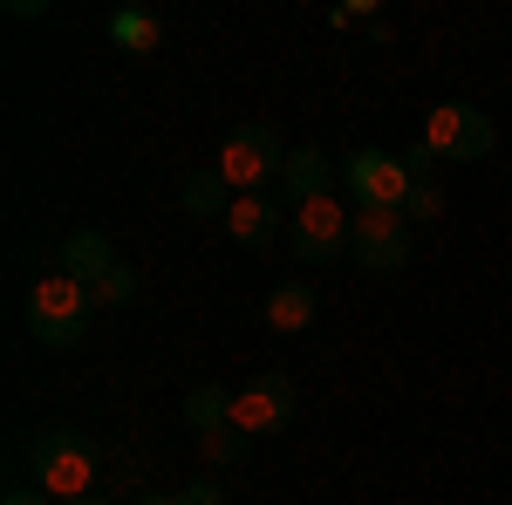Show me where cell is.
<instances>
[{
    "label": "cell",
    "mask_w": 512,
    "mask_h": 505,
    "mask_svg": "<svg viewBox=\"0 0 512 505\" xmlns=\"http://www.w3.org/2000/svg\"><path fill=\"white\" fill-rule=\"evenodd\" d=\"M28 465H35V492H41V499H55V505L96 499V444H89V437H76L69 424L35 430Z\"/></svg>",
    "instance_id": "obj_1"
},
{
    "label": "cell",
    "mask_w": 512,
    "mask_h": 505,
    "mask_svg": "<svg viewBox=\"0 0 512 505\" xmlns=\"http://www.w3.org/2000/svg\"><path fill=\"white\" fill-rule=\"evenodd\" d=\"M89 321H96V301H89V287H82L76 273L55 267L28 287V335H35L41 349H82Z\"/></svg>",
    "instance_id": "obj_2"
},
{
    "label": "cell",
    "mask_w": 512,
    "mask_h": 505,
    "mask_svg": "<svg viewBox=\"0 0 512 505\" xmlns=\"http://www.w3.org/2000/svg\"><path fill=\"white\" fill-rule=\"evenodd\" d=\"M212 171L233 185V198H253L260 185H274L280 171H287V151H280L274 123H239V130H226V144H219V157H212Z\"/></svg>",
    "instance_id": "obj_3"
},
{
    "label": "cell",
    "mask_w": 512,
    "mask_h": 505,
    "mask_svg": "<svg viewBox=\"0 0 512 505\" xmlns=\"http://www.w3.org/2000/svg\"><path fill=\"white\" fill-rule=\"evenodd\" d=\"M342 185H349L355 212H403L417 192V171H410V157L362 144L355 157H342Z\"/></svg>",
    "instance_id": "obj_4"
},
{
    "label": "cell",
    "mask_w": 512,
    "mask_h": 505,
    "mask_svg": "<svg viewBox=\"0 0 512 505\" xmlns=\"http://www.w3.org/2000/svg\"><path fill=\"white\" fill-rule=\"evenodd\" d=\"M492 144H499V123L485 110H472V103H437L424 117V137H417L424 157H451V164H478Z\"/></svg>",
    "instance_id": "obj_5"
},
{
    "label": "cell",
    "mask_w": 512,
    "mask_h": 505,
    "mask_svg": "<svg viewBox=\"0 0 512 505\" xmlns=\"http://www.w3.org/2000/svg\"><path fill=\"white\" fill-rule=\"evenodd\" d=\"M349 233H355V212L335 192L308 198V205H294V212H287V239H294V260H301V267L335 260V253L349 246Z\"/></svg>",
    "instance_id": "obj_6"
},
{
    "label": "cell",
    "mask_w": 512,
    "mask_h": 505,
    "mask_svg": "<svg viewBox=\"0 0 512 505\" xmlns=\"http://www.w3.org/2000/svg\"><path fill=\"white\" fill-rule=\"evenodd\" d=\"M301 417V383H287V376H260V383L233 389V424L260 444V437H280V430Z\"/></svg>",
    "instance_id": "obj_7"
},
{
    "label": "cell",
    "mask_w": 512,
    "mask_h": 505,
    "mask_svg": "<svg viewBox=\"0 0 512 505\" xmlns=\"http://www.w3.org/2000/svg\"><path fill=\"white\" fill-rule=\"evenodd\" d=\"M349 253L362 273H403L410 267V219L403 212H355Z\"/></svg>",
    "instance_id": "obj_8"
},
{
    "label": "cell",
    "mask_w": 512,
    "mask_h": 505,
    "mask_svg": "<svg viewBox=\"0 0 512 505\" xmlns=\"http://www.w3.org/2000/svg\"><path fill=\"white\" fill-rule=\"evenodd\" d=\"M280 192H287V205H308V198H328L335 192V157L328 151H287V171H280Z\"/></svg>",
    "instance_id": "obj_9"
},
{
    "label": "cell",
    "mask_w": 512,
    "mask_h": 505,
    "mask_svg": "<svg viewBox=\"0 0 512 505\" xmlns=\"http://www.w3.org/2000/svg\"><path fill=\"white\" fill-rule=\"evenodd\" d=\"M267 328H274V335L315 328V287H308V280H280L274 294H267Z\"/></svg>",
    "instance_id": "obj_10"
},
{
    "label": "cell",
    "mask_w": 512,
    "mask_h": 505,
    "mask_svg": "<svg viewBox=\"0 0 512 505\" xmlns=\"http://www.w3.org/2000/svg\"><path fill=\"white\" fill-rule=\"evenodd\" d=\"M110 267H117V246L96 233V226H82V233L62 239V273H76L82 287H89L96 273H110Z\"/></svg>",
    "instance_id": "obj_11"
},
{
    "label": "cell",
    "mask_w": 512,
    "mask_h": 505,
    "mask_svg": "<svg viewBox=\"0 0 512 505\" xmlns=\"http://www.w3.org/2000/svg\"><path fill=\"white\" fill-rule=\"evenodd\" d=\"M226 233L239 239V246H274L280 239V212L267 205V198H233V212H226Z\"/></svg>",
    "instance_id": "obj_12"
},
{
    "label": "cell",
    "mask_w": 512,
    "mask_h": 505,
    "mask_svg": "<svg viewBox=\"0 0 512 505\" xmlns=\"http://www.w3.org/2000/svg\"><path fill=\"white\" fill-rule=\"evenodd\" d=\"M110 41H117L123 55H158L164 21L151 14V7H117V14H110Z\"/></svg>",
    "instance_id": "obj_13"
},
{
    "label": "cell",
    "mask_w": 512,
    "mask_h": 505,
    "mask_svg": "<svg viewBox=\"0 0 512 505\" xmlns=\"http://www.w3.org/2000/svg\"><path fill=\"white\" fill-rule=\"evenodd\" d=\"M185 212H192V219H226V212H233V185H226L219 171L185 178Z\"/></svg>",
    "instance_id": "obj_14"
},
{
    "label": "cell",
    "mask_w": 512,
    "mask_h": 505,
    "mask_svg": "<svg viewBox=\"0 0 512 505\" xmlns=\"http://www.w3.org/2000/svg\"><path fill=\"white\" fill-rule=\"evenodd\" d=\"M185 424L205 437V430H219V424H233V389H219V383H198L192 396H185Z\"/></svg>",
    "instance_id": "obj_15"
},
{
    "label": "cell",
    "mask_w": 512,
    "mask_h": 505,
    "mask_svg": "<svg viewBox=\"0 0 512 505\" xmlns=\"http://www.w3.org/2000/svg\"><path fill=\"white\" fill-rule=\"evenodd\" d=\"M198 451H205V465H246V458H253V437L239 424H219V430L198 437Z\"/></svg>",
    "instance_id": "obj_16"
},
{
    "label": "cell",
    "mask_w": 512,
    "mask_h": 505,
    "mask_svg": "<svg viewBox=\"0 0 512 505\" xmlns=\"http://www.w3.org/2000/svg\"><path fill=\"white\" fill-rule=\"evenodd\" d=\"M89 301H96V308H130V301H137V273L117 260L110 273H96V280H89Z\"/></svg>",
    "instance_id": "obj_17"
},
{
    "label": "cell",
    "mask_w": 512,
    "mask_h": 505,
    "mask_svg": "<svg viewBox=\"0 0 512 505\" xmlns=\"http://www.w3.org/2000/svg\"><path fill=\"white\" fill-rule=\"evenodd\" d=\"M437 212H444V192H437V185H424V178H417V192H410V205H403V219H410V226H417V219H424V226H431Z\"/></svg>",
    "instance_id": "obj_18"
},
{
    "label": "cell",
    "mask_w": 512,
    "mask_h": 505,
    "mask_svg": "<svg viewBox=\"0 0 512 505\" xmlns=\"http://www.w3.org/2000/svg\"><path fill=\"white\" fill-rule=\"evenodd\" d=\"M178 499H185V505H226V492H219L212 478H192V485H185Z\"/></svg>",
    "instance_id": "obj_19"
},
{
    "label": "cell",
    "mask_w": 512,
    "mask_h": 505,
    "mask_svg": "<svg viewBox=\"0 0 512 505\" xmlns=\"http://www.w3.org/2000/svg\"><path fill=\"white\" fill-rule=\"evenodd\" d=\"M7 505H55V499H41V492H7Z\"/></svg>",
    "instance_id": "obj_20"
},
{
    "label": "cell",
    "mask_w": 512,
    "mask_h": 505,
    "mask_svg": "<svg viewBox=\"0 0 512 505\" xmlns=\"http://www.w3.org/2000/svg\"><path fill=\"white\" fill-rule=\"evenodd\" d=\"M144 505H185V499H178V492H171V499H144Z\"/></svg>",
    "instance_id": "obj_21"
},
{
    "label": "cell",
    "mask_w": 512,
    "mask_h": 505,
    "mask_svg": "<svg viewBox=\"0 0 512 505\" xmlns=\"http://www.w3.org/2000/svg\"><path fill=\"white\" fill-rule=\"evenodd\" d=\"M82 505H103V499H82Z\"/></svg>",
    "instance_id": "obj_22"
}]
</instances>
